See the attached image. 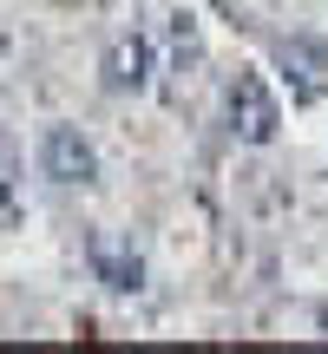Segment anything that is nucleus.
<instances>
[{
    "label": "nucleus",
    "instance_id": "39448f33",
    "mask_svg": "<svg viewBox=\"0 0 328 354\" xmlns=\"http://www.w3.org/2000/svg\"><path fill=\"white\" fill-rule=\"evenodd\" d=\"M86 256H92V276H99L112 295H138L145 289V256L131 250L125 236H92Z\"/></svg>",
    "mask_w": 328,
    "mask_h": 354
},
{
    "label": "nucleus",
    "instance_id": "20e7f679",
    "mask_svg": "<svg viewBox=\"0 0 328 354\" xmlns=\"http://www.w3.org/2000/svg\"><path fill=\"white\" fill-rule=\"evenodd\" d=\"M276 66H282V79H289V99L295 105H316L322 92H328V46H322V39L289 33L276 46Z\"/></svg>",
    "mask_w": 328,
    "mask_h": 354
},
{
    "label": "nucleus",
    "instance_id": "0eeeda50",
    "mask_svg": "<svg viewBox=\"0 0 328 354\" xmlns=\"http://www.w3.org/2000/svg\"><path fill=\"white\" fill-rule=\"evenodd\" d=\"M20 223H26V190H20V177H13V165L0 158V236L20 230Z\"/></svg>",
    "mask_w": 328,
    "mask_h": 354
},
{
    "label": "nucleus",
    "instance_id": "423d86ee",
    "mask_svg": "<svg viewBox=\"0 0 328 354\" xmlns=\"http://www.w3.org/2000/svg\"><path fill=\"white\" fill-rule=\"evenodd\" d=\"M164 46H171V73H197L203 66V26L190 20V13H171V26H164Z\"/></svg>",
    "mask_w": 328,
    "mask_h": 354
},
{
    "label": "nucleus",
    "instance_id": "7ed1b4c3",
    "mask_svg": "<svg viewBox=\"0 0 328 354\" xmlns=\"http://www.w3.org/2000/svg\"><path fill=\"white\" fill-rule=\"evenodd\" d=\"M39 171L66 190H92L99 184V145L79 125H46L39 131Z\"/></svg>",
    "mask_w": 328,
    "mask_h": 354
},
{
    "label": "nucleus",
    "instance_id": "f257e3e1",
    "mask_svg": "<svg viewBox=\"0 0 328 354\" xmlns=\"http://www.w3.org/2000/svg\"><path fill=\"white\" fill-rule=\"evenodd\" d=\"M224 125H230V138H237V145H276V131H282V99L269 92L263 73L243 66V73L230 79V92H224Z\"/></svg>",
    "mask_w": 328,
    "mask_h": 354
},
{
    "label": "nucleus",
    "instance_id": "f03ea898",
    "mask_svg": "<svg viewBox=\"0 0 328 354\" xmlns=\"http://www.w3.org/2000/svg\"><path fill=\"white\" fill-rule=\"evenodd\" d=\"M152 73H158V39L152 33L125 26V33L105 39V53H99V86L112 92V99H138V92H152Z\"/></svg>",
    "mask_w": 328,
    "mask_h": 354
}]
</instances>
